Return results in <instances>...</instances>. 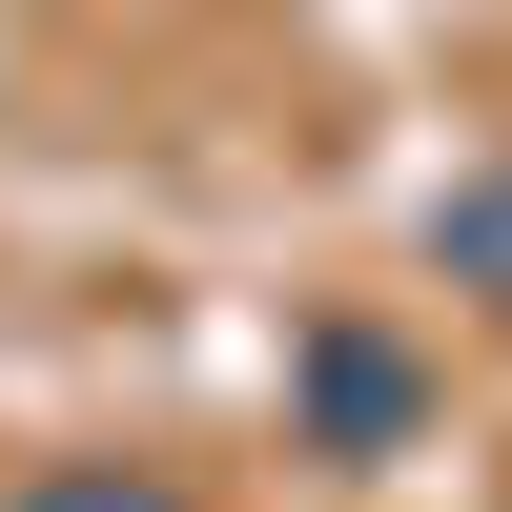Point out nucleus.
<instances>
[{
  "mask_svg": "<svg viewBox=\"0 0 512 512\" xmlns=\"http://www.w3.org/2000/svg\"><path fill=\"white\" fill-rule=\"evenodd\" d=\"M21 512H185V492H164V472H41Z\"/></svg>",
  "mask_w": 512,
  "mask_h": 512,
  "instance_id": "3",
  "label": "nucleus"
},
{
  "mask_svg": "<svg viewBox=\"0 0 512 512\" xmlns=\"http://www.w3.org/2000/svg\"><path fill=\"white\" fill-rule=\"evenodd\" d=\"M308 410H328L349 451H390V431H410V369L369 349V328H328V349H308Z\"/></svg>",
  "mask_w": 512,
  "mask_h": 512,
  "instance_id": "1",
  "label": "nucleus"
},
{
  "mask_svg": "<svg viewBox=\"0 0 512 512\" xmlns=\"http://www.w3.org/2000/svg\"><path fill=\"white\" fill-rule=\"evenodd\" d=\"M431 267L472 287V308H512V185H451L431 205Z\"/></svg>",
  "mask_w": 512,
  "mask_h": 512,
  "instance_id": "2",
  "label": "nucleus"
}]
</instances>
